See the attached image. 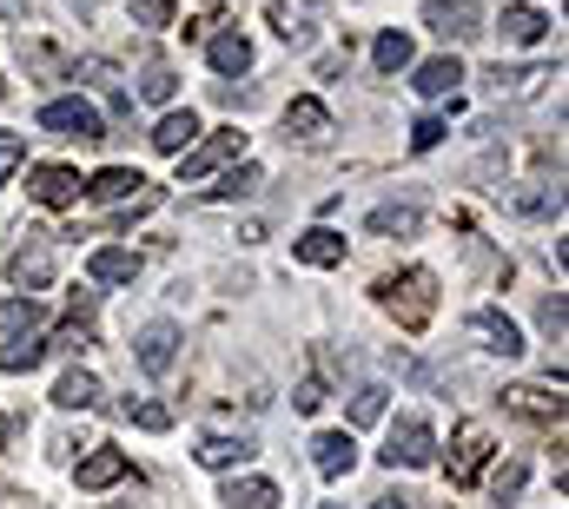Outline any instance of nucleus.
<instances>
[{"instance_id": "nucleus-33", "label": "nucleus", "mask_w": 569, "mask_h": 509, "mask_svg": "<svg viewBox=\"0 0 569 509\" xmlns=\"http://www.w3.org/2000/svg\"><path fill=\"white\" fill-rule=\"evenodd\" d=\"M523 476H530V470H523V463L510 457V463H504V470L491 476V502H497V509H510V502H517V489H523Z\"/></svg>"}, {"instance_id": "nucleus-45", "label": "nucleus", "mask_w": 569, "mask_h": 509, "mask_svg": "<svg viewBox=\"0 0 569 509\" xmlns=\"http://www.w3.org/2000/svg\"><path fill=\"white\" fill-rule=\"evenodd\" d=\"M0 100H8V79H0Z\"/></svg>"}, {"instance_id": "nucleus-15", "label": "nucleus", "mask_w": 569, "mask_h": 509, "mask_svg": "<svg viewBox=\"0 0 569 509\" xmlns=\"http://www.w3.org/2000/svg\"><path fill=\"white\" fill-rule=\"evenodd\" d=\"M94 285H133L139 278V251H120V245H100L94 259H87Z\"/></svg>"}, {"instance_id": "nucleus-41", "label": "nucleus", "mask_w": 569, "mask_h": 509, "mask_svg": "<svg viewBox=\"0 0 569 509\" xmlns=\"http://www.w3.org/2000/svg\"><path fill=\"white\" fill-rule=\"evenodd\" d=\"M543 331L562 345V291H556V298H543Z\"/></svg>"}, {"instance_id": "nucleus-43", "label": "nucleus", "mask_w": 569, "mask_h": 509, "mask_svg": "<svg viewBox=\"0 0 569 509\" xmlns=\"http://www.w3.org/2000/svg\"><path fill=\"white\" fill-rule=\"evenodd\" d=\"M371 509H411V496H378Z\"/></svg>"}, {"instance_id": "nucleus-39", "label": "nucleus", "mask_w": 569, "mask_h": 509, "mask_svg": "<svg viewBox=\"0 0 569 509\" xmlns=\"http://www.w3.org/2000/svg\"><path fill=\"white\" fill-rule=\"evenodd\" d=\"M437 139H444V120H418L411 126V152H431Z\"/></svg>"}, {"instance_id": "nucleus-21", "label": "nucleus", "mask_w": 569, "mask_h": 509, "mask_svg": "<svg viewBox=\"0 0 569 509\" xmlns=\"http://www.w3.org/2000/svg\"><path fill=\"white\" fill-rule=\"evenodd\" d=\"M457 87H463V66H457L450 53L418 66V94H424V100H444V94H457Z\"/></svg>"}, {"instance_id": "nucleus-12", "label": "nucleus", "mask_w": 569, "mask_h": 509, "mask_svg": "<svg viewBox=\"0 0 569 509\" xmlns=\"http://www.w3.org/2000/svg\"><path fill=\"white\" fill-rule=\"evenodd\" d=\"M292 259H298V265H318V272H324V265H345V238H338L332 225H311L305 238H292Z\"/></svg>"}, {"instance_id": "nucleus-37", "label": "nucleus", "mask_w": 569, "mask_h": 509, "mask_svg": "<svg viewBox=\"0 0 569 509\" xmlns=\"http://www.w3.org/2000/svg\"><path fill=\"white\" fill-rule=\"evenodd\" d=\"M173 8H180V0H139L133 14H139V27H166V21H173Z\"/></svg>"}, {"instance_id": "nucleus-35", "label": "nucleus", "mask_w": 569, "mask_h": 509, "mask_svg": "<svg viewBox=\"0 0 569 509\" xmlns=\"http://www.w3.org/2000/svg\"><path fill=\"white\" fill-rule=\"evenodd\" d=\"M510 404H517L523 417H556V410H562V397L549 404V390H530V384H523V390H510Z\"/></svg>"}, {"instance_id": "nucleus-32", "label": "nucleus", "mask_w": 569, "mask_h": 509, "mask_svg": "<svg viewBox=\"0 0 569 509\" xmlns=\"http://www.w3.org/2000/svg\"><path fill=\"white\" fill-rule=\"evenodd\" d=\"M384 397H391L384 384H358L351 390V423H378L384 417Z\"/></svg>"}, {"instance_id": "nucleus-18", "label": "nucleus", "mask_w": 569, "mask_h": 509, "mask_svg": "<svg viewBox=\"0 0 569 509\" xmlns=\"http://www.w3.org/2000/svg\"><path fill=\"white\" fill-rule=\"evenodd\" d=\"M206 53H212V73H225V79L252 66V40H246V34H212Z\"/></svg>"}, {"instance_id": "nucleus-31", "label": "nucleus", "mask_w": 569, "mask_h": 509, "mask_svg": "<svg viewBox=\"0 0 569 509\" xmlns=\"http://www.w3.org/2000/svg\"><path fill=\"white\" fill-rule=\"evenodd\" d=\"M173 87H180V79H173L166 60H146L139 66V100H173Z\"/></svg>"}, {"instance_id": "nucleus-42", "label": "nucleus", "mask_w": 569, "mask_h": 509, "mask_svg": "<svg viewBox=\"0 0 569 509\" xmlns=\"http://www.w3.org/2000/svg\"><path fill=\"white\" fill-rule=\"evenodd\" d=\"M27 14V0H0V21H21Z\"/></svg>"}, {"instance_id": "nucleus-3", "label": "nucleus", "mask_w": 569, "mask_h": 509, "mask_svg": "<svg viewBox=\"0 0 569 509\" xmlns=\"http://www.w3.org/2000/svg\"><path fill=\"white\" fill-rule=\"evenodd\" d=\"M8 278H14L21 291H47V285H53V238H47V232H27V245H14Z\"/></svg>"}, {"instance_id": "nucleus-22", "label": "nucleus", "mask_w": 569, "mask_h": 509, "mask_svg": "<svg viewBox=\"0 0 569 509\" xmlns=\"http://www.w3.org/2000/svg\"><path fill=\"white\" fill-rule=\"evenodd\" d=\"M193 139H199V120H193V113H166V120L152 126V146H159V152H173V159H180Z\"/></svg>"}, {"instance_id": "nucleus-24", "label": "nucleus", "mask_w": 569, "mask_h": 509, "mask_svg": "<svg viewBox=\"0 0 569 509\" xmlns=\"http://www.w3.org/2000/svg\"><path fill=\"white\" fill-rule=\"evenodd\" d=\"M139 173H126V165H107V173L100 179H87V186H79V193H94V199H139Z\"/></svg>"}, {"instance_id": "nucleus-44", "label": "nucleus", "mask_w": 569, "mask_h": 509, "mask_svg": "<svg viewBox=\"0 0 569 509\" xmlns=\"http://www.w3.org/2000/svg\"><path fill=\"white\" fill-rule=\"evenodd\" d=\"M0 444H8V417H0Z\"/></svg>"}, {"instance_id": "nucleus-10", "label": "nucleus", "mask_w": 569, "mask_h": 509, "mask_svg": "<svg viewBox=\"0 0 569 509\" xmlns=\"http://www.w3.org/2000/svg\"><path fill=\"white\" fill-rule=\"evenodd\" d=\"M391 305H397L404 324H424L431 305H437V278H431V272H404V285L391 291Z\"/></svg>"}, {"instance_id": "nucleus-1", "label": "nucleus", "mask_w": 569, "mask_h": 509, "mask_svg": "<svg viewBox=\"0 0 569 509\" xmlns=\"http://www.w3.org/2000/svg\"><path fill=\"white\" fill-rule=\"evenodd\" d=\"M40 133H60V139H107V120H100V107H87V100H47V107H40Z\"/></svg>"}, {"instance_id": "nucleus-8", "label": "nucleus", "mask_w": 569, "mask_h": 509, "mask_svg": "<svg viewBox=\"0 0 569 509\" xmlns=\"http://www.w3.org/2000/svg\"><path fill=\"white\" fill-rule=\"evenodd\" d=\"M470 331L483 337V351H491V358H523V331H517L504 311H491V305L470 311Z\"/></svg>"}, {"instance_id": "nucleus-46", "label": "nucleus", "mask_w": 569, "mask_h": 509, "mask_svg": "<svg viewBox=\"0 0 569 509\" xmlns=\"http://www.w3.org/2000/svg\"><path fill=\"white\" fill-rule=\"evenodd\" d=\"M107 509H126V502H107Z\"/></svg>"}, {"instance_id": "nucleus-9", "label": "nucleus", "mask_w": 569, "mask_h": 509, "mask_svg": "<svg viewBox=\"0 0 569 509\" xmlns=\"http://www.w3.org/2000/svg\"><path fill=\"white\" fill-rule=\"evenodd\" d=\"M79 186H87V179H79L73 165H34V173H27V193H34L40 206H73Z\"/></svg>"}, {"instance_id": "nucleus-25", "label": "nucleus", "mask_w": 569, "mask_h": 509, "mask_svg": "<svg viewBox=\"0 0 569 509\" xmlns=\"http://www.w3.org/2000/svg\"><path fill=\"white\" fill-rule=\"evenodd\" d=\"M364 225H371L378 238H404V232H418V225H424V212H418V206H378Z\"/></svg>"}, {"instance_id": "nucleus-36", "label": "nucleus", "mask_w": 569, "mask_h": 509, "mask_svg": "<svg viewBox=\"0 0 569 509\" xmlns=\"http://www.w3.org/2000/svg\"><path fill=\"white\" fill-rule=\"evenodd\" d=\"M126 417L139 423V431H173V410L166 404H126Z\"/></svg>"}, {"instance_id": "nucleus-19", "label": "nucleus", "mask_w": 569, "mask_h": 509, "mask_svg": "<svg viewBox=\"0 0 569 509\" xmlns=\"http://www.w3.org/2000/svg\"><path fill=\"white\" fill-rule=\"evenodd\" d=\"M100 397H107V390H100L94 371H66V377L53 384V404H60V410H94Z\"/></svg>"}, {"instance_id": "nucleus-23", "label": "nucleus", "mask_w": 569, "mask_h": 509, "mask_svg": "<svg viewBox=\"0 0 569 509\" xmlns=\"http://www.w3.org/2000/svg\"><path fill=\"white\" fill-rule=\"evenodd\" d=\"M543 34H549V21H543L536 8H504V40H510V47H536Z\"/></svg>"}, {"instance_id": "nucleus-11", "label": "nucleus", "mask_w": 569, "mask_h": 509, "mask_svg": "<svg viewBox=\"0 0 569 509\" xmlns=\"http://www.w3.org/2000/svg\"><path fill=\"white\" fill-rule=\"evenodd\" d=\"M285 139H305V146L332 139V113H324V100H292L285 107Z\"/></svg>"}, {"instance_id": "nucleus-38", "label": "nucleus", "mask_w": 569, "mask_h": 509, "mask_svg": "<svg viewBox=\"0 0 569 509\" xmlns=\"http://www.w3.org/2000/svg\"><path fill=\"white\" fill-rule=\"evenodd\" d=\"M21 159H27V139H21V133H0V179H8Z\"/></svg>"}, {"instance_id": "nucleus-2", "label": "nucleus", "mask_w": 569, "mask_h": 509, "mask_svg": "<svg viewBox=\"0 0 569 509\" xmlns=\"http://www.w3.org/2000/svg\"><path fill=\"white\" fill-rule=\"evenodd\" d=\"M246 152V133H212V139H193L186 152H180V186H199L212 165H225V159H238Z\"/></svg>"}, {"instance_id": "nucleus-26", "label": "nucleus", "mask_w": 569, "mask_h": 509, "mask_svg": "<svg viewBox=\"0 0 569 509\" xmlns=\"http://www.w3.org/2000/svg\"><path fill=\"white\" fill-rule=\"evenodd\" d=\"M40 324H47L40 298H14V305H0V331H8V337H34Z\"/></svg>"}, {"instance_id": "nucleus-14", "label": "nucleus", "mask_w": 569, "mask_h": 509, "mask_svg": "<svg viewBox=\"0 0 569 509\" xmlns=\"http://www.w3.org/2000/svg\"><path fill=\"white\" fill-rule=\"evenodd\" d=\"M252 457H259V444H252L246 431H238V437H232V431H219V437H206V444H199V463H206V470H232V463H252Z\"/></svg>"}, {"instance_id": "nucleus-16", "label": "nucleus", "mask_w": 569, "mask_h": 509, "mask_svg": "<svg viewBox=\"0 0 569 509\" xmlns=\"http://www.w3.org/2000/svg\"><path fill=\"white\" fill-rule=\"evenodd\" d=\"M483 457H491V431H483V423H463V431H457V457H450V476L470 483V476L483 470Z\"/></svg>"}, {"instance_id": "nucleus-29", "label": "nucleus", "mask_w": 569, "mask_h": 509, "mask_svg": "<svg viewBox=\"0 0 569 509\" xmlns=\"http://www.w3.org/2000/svg\"><path fill=\"white\" fill-rule=\"evenodd\" d=\"M21 60H27L40 79H66V73H73V66H66V53H60V47H47V40H21Z\"/></svg>"}, {"instance_id": "nucleus-4", "label": "nucleus", "mask_w": 569, "mask_h": 509, "mask_svg": "<svg viewBox=\"0 0 569 509\" xmlns=\"http://www.w3.org/2000/svg\"><path fill=\"white\" fill-rule=\"evenodd\" d=\"M133 358H139V371H146V377H166V371L180 364V324L152 318V324L133 337Z\"/></svg>"}, {"instance_id": "nucleus-40", "label": "nucleus", "mask_w": 569, "mask_h": 509, "mask_svg": "<svg viewBox=\"0 0 569 509\" xmlns=\"http://www.w3.org/2000/svg\"><path fill=\"white\" fill-rule=\"evenodd\" d=\"M292 404H298V410H305V417H311V410H318V404H324V384H318V377H305V384H298V390H292Z\"/></svg>"}, {"instance_id": "nucleus-27", "label": "nucleus", "mask_w": 569, "mask_h": 509, "mask_svg": "<svg viewBox=\"0 0 569 509\" xmlns=\"http://www.w3.org/2000/svg\"><path fill=\"white\" fill-rule=\"evenodd\" d=\"M126 476V457L120 450H94L87 463H79V489H107V483H120Z\"/></svg>"}, {"instance_id": "nucleus-34", "label": "nucleus", "mask_w": 569, "mask_h": 509, "mask_svg": "<svg viewBox=\"0 0 569 509\" xmlns=\"http://www.w3.org/2000/svg\"><path fill=\"white\" fill-rule=\"evenodd\" d=\"M259 186H265L259 165H238V173H225V179H219V199H252Z\"/></svg>"}, {"instance_id": "nucleus-30", "label": "nucleus", "mask_w": 569, "mask_h": 509, "mask_svg": "<svg viewBox=\"0 0 569 509\" xmlns=\"http://www.w3.org/2000/svg\"><path fill=\"white\" fill-rule=\"evenodd\" d=\"M40 358H47L40 337H8V345H0V371H14V377H21V371H34Z\"/></svg>"}, {"instance_id": "nucleus-17", "label": "nucleus", "mask_w": 569, "mask_h": 509, "mask_svg": "<svg viewBox=\"0 0 569 509\" xmlns=\"http://www.w3.org/2000/svg\"><path fill=\"white\" fill-rule=\"evenodd\" d=\"M311 457H318V470H324V476H351L358 444H351V431H324V437L311 444Z\"/></svg>"}, {"instance_id": "nucleus-5", "label": "nucleus", "mask_w": 569, "mask_h": 509, "mask_svg": "<svg viewBox=\"0 0 569 509\" xmlns=\"http://www.w3.org/2000/svg\"><path fill=\"white\" fill-rule=\"evenodd\" d=\"M272 27L285 47H311L324 34V0H272Z\"/></svg>"}, {"instance_id": "nucleus-7", "label": "nucleus", "mask_w": 569, "mask_h": 509, "mask_svg": "<svg viewBox=\"0 0 569 509\" xmlns=\"http://www.w3.org/2000/svg\"><path fill=\"white\" fill-rule=\"evenodd\" d=\"M431 450H437V444H431V423H424V417L391 423V444H384V463H391V470H397V463H404V470H424Z\"/></svg>"}, {"instance_id": "nucleus-20", "label": "nucleus", "mask_w": 569, "mask_h": 509, "mask_svg": "<svg viewBox=\"0 0 569 509\" xmlns=\"http://www.w3.org/2000/svg\"><path fill=\"white\" fill-rule=\"evenodd\" d=\"M219 502H232V509H279V483H265V476H232Z\"/></svg>"}, {"instance_id": "nucleus-28", "label": "nucleus", "mask_w": 569, "mask_h": 509, "mask_svg": "<svg viewBox=\"0 0 569 509\" xmlns=\"http://www.w3.org/2000/svg\"><path fill=\"white\" fill-rule=\"evenodd\" d=\"M371 60H378V73H404V66H411V34H378L371 40Z\"/></svg>"}, {"instance_id": "nucleus-13", "label": "nucleus", "mask_w": 569, "mask_h": 509, "mask_svg": "<svg viewBox=\"0 0 569 509\" xmlns=\"http://www.w3.org/2000/svg\"><path fill=\"white\" fill-rule=\"evenodd\" d=\"M73 79H87L94 94H107L113 120H126V113H133V100H126V87H120V66H113V60H79V66H73Z\"/></svg>"}, {"instance_id": "nucleus-6", "label": "nucleus", "mask_w": 569, "mask_h": 509, "mask_svg": "<svg viewBox=\"0 0 569 509\" xmlns=\"http://www.w3.org/2000/svg\"><path fill=\"white\" fill-rule=\"evenodd\" d=\"M424 27L437 34V40H477L483 34V8H477V0H431V8H424Z\"/></svg>"}]
</instances>
